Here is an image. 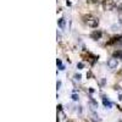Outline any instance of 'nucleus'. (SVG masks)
<instances>
[{"label": "nucleus", "instance_id": "obj_1", "mask_svg": "<svg viewBox=\"0 0 122 122\" xmlns=\"http://www.w3.org/2000/svg\"><path fill=\"white\" fill-rule=\"evenodd\" d=\"M83 20H84V22H86L89 27H92V28H95V27H98V25H99L98 18L93 17L92 15H86V16H83Z\"/></svg>", "mask_w": 122, "mask_h": 122}, {"label": "nucleus", "instance_id": "obj_2", "mask_svg": "<svg viewBox=\"0 0 122 122\" xmlns=\"http://www.w3.org/2000/svg\"><path fill=\"white\" fill-rule=\"evenodd\" d=\"M103 9L106 10V11H110L115 7V1L114 0H103Z\"/></svg>", "mask_w": 122, "mask_h": 122}, {"label": "nucleus", "instance_id": "obj_3", "mask_svg": "<svg viewBox=\"0 0 122 122\" xmlns=\"http://www.w3.org/2000/svg\"><path fill=\"white\" fill-rule=\"evenodd\" d=\"M82 56L84 57V60H87V61H88V62H89L90 65H94V64L97 62V60H98V57H97L95 55L90 54V53H86V54H83Z\"/></svg>", "mask_w": 122, "mask_h": 122}, {"label": "nucleus", "instance_id": "obj_4", "mask_svg": "<svg viewBox=\"0 0 122 122\" xmlns=\"http://www.w3.org/2000/svg\"><path fill=\"white\" fill-rule=\"evenodd\" d=\"M121 38H122L121 36H114V37L111 38L110 40H107V43H106V45H112V44L117 43V42H118V40H120Z\"/></svg>", "mask_w": 122, "mask_h": 122}, {"label": "nucleus", "instance_id": "obj_5", "mask_svg": "<svg viewBox=\"0 0 122 122\" xmlns=\"http://www.w3.org/2000/svg\"><path fill=\"white\" fill-rule=\"evenodd\" d=\"M107 66H109L110 68H115V67L117 66V59H116V57L110 59V60L107 61Z\"/></svg>", "mask_w": 122, "mask_h": 122}, {"label": "nucleus", "instance_id": "obj_6", "mask_svg": "<svg viewBox=\"0 0 122 122\" xmlns=\"http://www.w3.org/2000/svg\"><path fill=\"white\" fill-rule=\"evenodd\" d=\"M90 37H92V39H99L101 37V32L100 30H94V32L90 34Z\"/></svg>", "mask_w": 122, "mask_h": 122}, {"label": "nucleus", "instance_id": "obj_7", "mask_svg": "<svg viewBox=\"0 0 122 122\" xmlns=\"http://www.w3.org/2000/svg\"><path fill=\"white\" fill-rule=\"evenodd\" d=\"M114 57H116V59H121V57H122V50L115 51V53H114Z\"/></svg>", "mask_w": 122, "mask_h": 122}, {"label": "nucleus", "instance_id": "obj_8", "mask_svg": "<svg viewBox=\"0 0 122 122\" xmlns=\"http://www.w3.org/2000/svg\"><path fill=\"white\" fill-rule=\"evenodd\" d=\"M59 23H60V26H61V27H64V26H65V21H64V18H61Z\"/></svg>", "mask_w": 122, "mask_h": 122}, {"label": "nucleus", "instance_id": "obj_9", "mask_svg": "<svg viewBox=\"0 0 122 122\" xmlns=\"http://www.w3.org/2000/svg\"><path fill=\"white\" fill-rule=\"evenodd\" d=\"M88 1H89V3H92V4H95V3H98V1H99V0H88Z\"/></svg>", "mask_w": 122, "mask_h": 122}, {"label": "nucleus", "instance_id": "obj_10", "mask_svg": "<svg viewBox=\"0 0 122 122\" xmlns=\"http://www.w3.org/2000/svg\"><path fill=\"white\" fill-rule=\"evenodd\" d=\"M121 73H122V71H121Z\"/></svg>", "mask_w": 122, "mask_h": 122}]
</instances>
